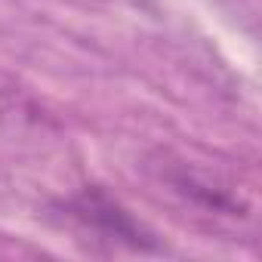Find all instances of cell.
I'll list each match as a JSON object with an SVG mask.
<instances>
[{"label":"cell","instance_id":"obj_1","mask_svg":"<svg viewBox=\"0 0 262 262\" xmlns=\"http://www.w3.org/2000/svg\"><path fill=\"white\" fill-rule=\"evenodd\" d=\"M62 210L77 228L96 234V241H108V244H117L126 250H136V253L158 250L155 234L105 188H96V185L80 188L74 198H68L62 204Z\"/></svg>","mask_w":262,"mask_h":262},{"label":"cell","instance_id":"obj_2","mask_svg":"<svg viewBox=\"0 0 262 262\" xmlns=\"http://www.w3.org/2000/svg\"><path fill=\"white\" fill-rule=\"evenodd\" d=\"M164 179L173 191H179L182 198L194 201L198 207L204 210H213V213H225V216H241L247 210V201L241 198V191H234L231 185H225L222 179L210 176V173H201V170H191L188 164H170L164 170Z\"/></svg>","mask_w":262,"mask_h":262}]
</instances>
